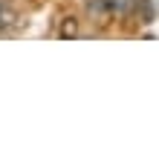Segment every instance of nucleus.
<instances>
[{
	"instance_id": "obj_2",
	"label": "nucleus",
	"mask_w": 159,
	"mask_h": 156,
	"mask_svg": "<svg viewBox=\"0 0 159 156\" xmlns=\"http://www.w3.org/2000/svg\"><path fill=\"white\" fill-rule=\"evenodd\" d=\"M9 17H12V15H9V9H6V3H3V0H0V29H3V26L9 23Z\"/></svg>"
},
{
	"instance_id": "obj_1",
	"label": "nucleus",
	"mask_w": 159,
	"mask_h": 156,
	"mask_svg": "<svg viewBox=\"0 0 159 156\" xmlns=\"http://www.w3.org/2000/svg\"><path fill=\"white\" fill-rule=\"evenodd\" d=\"M133 0H87L90 15H125L130 12Z\"/></svg>"
},
{
	"instance_id": "obj_3",
	"label": "nucleus",
	"mask_w": 159,
	"mask_h": 156,
	"mask_svg": "<svg viewBox=\"0 0 159 156\" xmlns=\"http://www.w3.org/2000/svg\"><path fill=\"white\" fill-rule=\"evenodd\" d=\"M64 38H70V35H75V20H72V23H64Z\"/></svg>"
}]
</instances>
